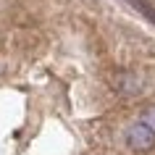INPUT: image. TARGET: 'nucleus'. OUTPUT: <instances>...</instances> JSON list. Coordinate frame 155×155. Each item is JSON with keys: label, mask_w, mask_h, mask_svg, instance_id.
<instances>
[{"label": "nucleus", "mask_w": 155, "mask_h": 155, "mask_svg": "<svg viewBox=\"0 0 155 155\" xmlns=\"http://www.w3.org/2000/svg\"><path fill=\"white\" fill-rule=\"evenodd\" d=\"M139 121L147 124V126L155 131V103H153V105H145V108H142V116H139Z\"/></svg>", "instance_id": "obj_3"}, {"label": "nucleus", "mask_w": 155, "mask_h": 155, "mask_svg": "<svg viewBox=\"0 0 155 155\" xmlns=\"http://www.w3.org/2000/svg\"><path fill=\"white\" fill-rule=\"evenodd\" d=\"M108 84L113 87L121 97H139L145 92V79L137 71H126V68H113L108 71Z\"/></svg>", "instance_id": "obj_1"}, {"label": "nucleus", "mask_w": 155, "mask_h": 155, "mask_svg": "<svg viewBox=\"0 0 155 155\" xmlns=\"http://www.w3.org/2000/svg\"><path fill=\"white\" fill-rule=\"evenodd\" d=\"M126 147H129L131 153H139V155L150 153L155 147V131L142 121L131 124L129 129H126Z\"/></svg>", "instance_id": "obj_2"}]
</instances>
